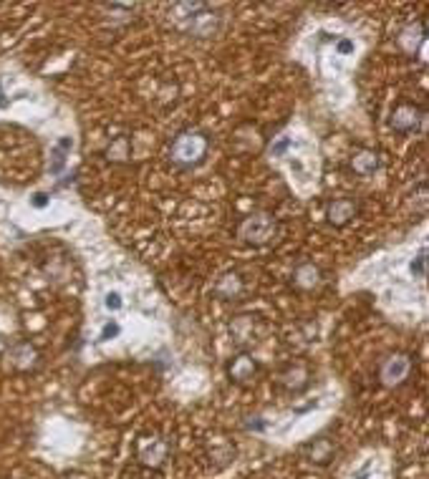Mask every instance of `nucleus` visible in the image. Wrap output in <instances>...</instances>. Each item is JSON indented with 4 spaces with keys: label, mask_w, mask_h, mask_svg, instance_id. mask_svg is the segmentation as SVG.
Masks as SVG:
<instances>
[{
    "label": "nucleus",
    "mask_w": 429,
    "mask_h": 479,
    "mask_svg": "<svg viewBox=\"0 0 429 479\" xmlns=\"http://www.w3.org/2000/svg\"><path fill=\"white\" fill-rule=\"evenodd\" d=\"M210 149V142L202 132H182L174 137L172 146H169V159H172L177 167L182 169H192L198 164L205 162Z\"/></svg>",
    "instance_id": "obj_1"
},
{
    "label": "nucleus",
    "mask_w": 429,
    "mask_h": 479,
    "mask_svg": "<svg viewBox=\"0 0 429 479\" xmlns=\"http://www.w3.org/2000/svg\"><path fill=\"white\" fill-rule=\"evenodd\" d=\"M275 235H278V222L268 212H253L243 217V222L238 225V237L253 248H263V245L273 243Z\"/></svg>",
    "instance_id": "obj_2"
},
{
    "label": "nucleus",
    "mask_w": 429,
    "mask_h": 479,
    "mask_svg": "<svg viewBox=\"0 0 429 479\" xmlns=\"http://www.w3.org/2000/svg\"><path fill=\"white\" fill-rule=\"evenodd\" d=\"M263 333H265V325H263V321L258 316L232 318L230 335H232V341H235V346H240V348L256 346V343L263 338Z\"/></svg>",
    "instance_id": "obj_3"
},
{
    "label": "nucleus",
    "mask_w": 429,
    "mask_h": 479,
    "mask_svg": "<svg viewBox=\"0 0 429 479\" xmlns=\"http://www.w3.org/2000/svg\"><path fill=\"white\" fill-rule=\"evenodd\" d=\"M409 371H412V358L406 353H391L382 361L379 366V379H382L384 386L394 388L409 379Z\"/></svg>",
    "instance_id": "obj_4"
},
{
    "label": "nucleus",
    "mask_w": 429,
    "mask_h": 479,
    "mask_svg": "<svg viewBox=\"0 0 429 479\" xmlns=\"http://www.w3.org/2000/svg\"><path fill=\"white\" fill-rule=\"evenodd\" d=\"M422 122H424V109L417 104H399L391 111V119H389V124H391V129H394L396 134L419 132Z\"/></svg>",
    "instance_id": "obj_5"
},
{
    "label": "nucleus",
    "mask_w": 429,
    "mask_h": 479,
    "mask_svg": "<svg viewBox=\"0 0 429 479\" xmlns=\"http://www.w3.org/2000/svg\"><path fill=\"white\" fill-rule=\"evenodd\" d=\"M169 456V444L164 442V439L159 437H147L139 442V459L144 467H151V469H162L164 462H167Z\"/></svg>",
    "instance_id": "obj_6"
},
{
    "label": "nucleus",
    "mask_w": 429,
    "mask_h": 479,
    "mask_svg": "<svg viewBox=\"0 0 429 479\" xmlns=\"http://www.w3.org/2000/svg\"><path fill=\"white\" fill-rule=\"evenodd\" d=\"M256 374H258V364L250 353H238V356L230 361V366H227L230 381L240 383V386H248V383L256 379Z\"/></svg>",
    "instance_id": "obj_7"
},
{
    "label": "nucleus",
    "mask_w": 429,
    "mask_h": 479,
    "mask_svg": "<svg viewBox=\"0 0 429 479\" xmlns=\"http://www.w3.org/2000/svg\"><path fill=\"white\" fill-rule=\"evenodd\" d=\"M356 214H359V202H356L354 197H341V200H333L328 204L326 217H328V222L333 227H346Z\"/></svg>",
    "instance_id": "obj_8"
},
{
    "label": "nucleus",
    "mask_w": 429,
    "mask_h": 479,
    "mask_svg": "<svg viewBox=\"0 0 429 479\" xmlns=\"http://www.w3.org/2000/svg\"><path fill=\"white\" fill-rule=\"evenodd\" d=\"M243 293H245L243 275H240V272H235V270L220 275V277H217V283H214V295H217V298H222V301H238Z\"/></svg>",
    "instance_id": "obj_9"
},
{
    "label": "nucleus",
    "mask_w": 429,
    "mask_h": 479,
    "mask_svg": "<svg viewBox=\"0 0 429 479\" xmlns=\"http://www.w3.org/2000/svg\"><path fill=\"white\" fill-rule=\"evenodd\" d=\"M290 280H293V285L298 290H314L321 285V270L314 262H301V265H296Z\"/></svg>",
    "instance_id": "obj_10"
},
{
    "label": "nucleus",
    "mask_w": 429,
    "mask_h": 479,
    "mask_svg": "<svg viewBox=\"0 0 429 479\" xmlns=\"http://www.w3.org/2000/svg\"><path fill=\"white\" fill-rule=\"evenodd\" d=\"M333 454H336V446H333V442H331V439H316V442H311V444L306 446L308 462H311V464H319V467H326V464H331Z\"/></svg>",
    "instance_id": "obj_11"
},
{
    "label": "nucleus",
    "mask_w": 429,
    "mask_h": 479,
    "mask_svg": "<svg viewBox=\"0 0 429 479\" xmlns=\"http://www.w3.org/2000/svg\"><path fill=\"white\" fill-rule=\"evenodd\" d=\"M351 169L359 177H369L379 169V154L372 149H359L354 156H351Z\"/></svg>",
    "instance_id": "obj_12"
},
{
    "label": "nucleus",
    "mask_w": 429,
    "mask_h": 479,
    "mask_svg": "<svg viewBox=\"0 0 429 479\" xmlns=\"http://www.w3.org/2000/svg\"><path fill=\"white\" fill-rule=\"evenodd\" d=\"M129 156H132V142H129V137H116L109 144V149H106V159L114 164L129 162Z\"/></svg>",
    "instance_id": "obj_13"
},
{
    "label": "nucleus",
    "mask_w": 429,
    "mask_h": 479,
    "mask_svg": "<svg viewBox=\"0 0 429 479\" xmlns=\"http://www.w3.org/2000/svg\"><path fill=\"white\" fill-rule=\"evenodd\" d=\"M424 33H427L424 23L409 25V28L401 30V35H399V46L404 48L406 53H414V51H417V48H419V43L424 41Z\"/></svg>",
    "instance_id": "obj_14"
},
{
    "label": "nucleus",
    "mask_w": 429,
    "mask_h": 479,
    "mask_svg": "<svg viewBox=\"0 0 429 479\" xmlns=\"http://www.w3.org/2000/svg\"><path fill=\"white\" fill-rule=\"evenodd\" d=\"M280 383L288 386L290 391H301V388L308 386V371L303 366H290L288 371L280 374Z\"/></svg>",
    "instance_id": "obj_15"
},
{
    "label": "nucleus",
    "mask_w": 429,
    "mask_h": 479,
    "mask_svg": "<svg viewBox=\"0 0 429 479\" xmlns=\"http://www.w3.org/2000/svg\"><path fill=\"white\" fill-rule=\"evenodd\" d=\"M11 361L16 369H30V366L35 364V358H38V353H35L33 346H28V343H21V346H16L11 353Z\"/></svg>",
    "instance_id": "obj_16"
},
{
    "label": "nucleus",
    "mask_w": 429,
    "mask_h": 479,
    "mask_svg": "<svg viewBox=\"0 0 429 479\" xmlns=\"http://www.w3.org/2000/svg\"><path fill=\"white\" fill-rule=\"evenodd\" d=\"M69 146H71V139H61V142H58L56 151H53V156H56V162L51 164V172H61V167H64V162H66L64 151L69 149Z\"/></svg>",
    "instance_id": "obj_17"
},
{
    "label": "nucleus",
    "mask_w": 429,
    "mask_h": 479,
    "mask_svg": "<svg viewBox=\"0 0 429 479\" xmlns=\"http://www.w3.org/2000/svg\"><path fill=\"white\" fill-rule=\"evenodd\" d=\"M106 308H109V311H119V308H122V295L116 293V290L106 295Z\"/></svg>",
    "instance_id": "obj_18"
},
{
    "label": "nucleus",
    "mask_w": 429,
    "mask_h": 479,
    "mask_svg": "<svg viewBox=\"0 0 429 479\" xmlns=\"http://www.w3.org/2000/svg\"><path fill=\"white\" fill-rule=\"evenodd\" d=\"M424 267H427V255L422 253L417 260L412 262V272H414V275H419V277H424Z\"/></svg>",
    "instance_id": "obj_19"
},
{
    "label": "nucleus",
    "mask_w": 429,
    "mask_h": 479,
    "mask_svg": "<svg viewBox=\"0 0 429 479\" xmlns=\"http://www.w3.org/2000/svg\"><path fill=\"white\" fill-rule=\"evenodd\" d=\"M114 335H119V325H116V323H106L104 330H101V338H104V341H109V338H114Z\"/></svg>",
    "instance_id": "obj_20"
},
{
    "label": "nucleus",
    "mask_w": 429,
    "mask_h": 479,
    "mask_svg": "<svg viewBox=\"0 0 429 479\" xmlns=\"http://www.w3.org/2000/svg\"><path fill=\"white\" fill-rule=\"evenodd\" d=\"M351 48H354V43H351V41H341V43H338V51H341V53H348Z\"/></svg>",
    "instance_id": "obj_21"
},
{
    "label": "nucleus",
    "mask_w": 429,
    "mask_h": 479,
    "mask_svg": "<svg viewBox=\"0 0 429 479\" xmlns=\"http://www.w3.org/2000/svg\"><path fill=\"white\" fill-rule=\"evenodd\" d=\"M359 479H366V474H361V477H359Z\"/></svg>",
    "instance_id": "obj_22"
}]
</instances>
